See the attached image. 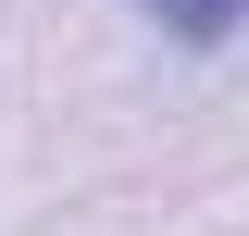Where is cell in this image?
<instances>
[{
    "instance_id": "obj_1",
    "label": "cell",
    "mask_w": 249,
    "mask_h": 236,
    "mask_svg": "<svg viewBox=\"0 0 249 236\" xmlns=\"http://www.w3.org/2000/svg\"><path fill=\"white\" fill-rule=\"evenodd\" d=\"M137 13H162V25H175L187 50H224V37H237V13H249V0H137Z\"/></svg>"
}]
</instances>
